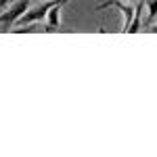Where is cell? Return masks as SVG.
I'll list each match as a JSON object with an SVG mask.
<instances>
[{"mask_svg": "<svg viewBox=\"0 0 157 157\" xmlns=\"http://www.w3.org/2000/svg\"><path fill=\"white\" fill-rule=\"evenodd\" d=\"M9 2H11V0H0V13H2V9H4V6H6Z\"/></svg>", "mask_w": 157, "mask_h": 157, "instance_id": "277c9868", "label": "cell"}, {"mask_svg": "<svg viewBox=\"0 0 157 157\" xmlns=\"http://www.w3.org/2000/svg\"><path fill=\"white\" fill-rule=\"evenodd\" d=\"M145 4H147V11H149V19H147V23H151V21L157 17V0H145Z\"/></svg>", "mask_w": 157, "mask_h": 157, "instance_id": "3957f363", "label": "cell"}, {"mask_svg": "<svg viewBox=\"0 0 157 157\" xmlns=\"http://www.w3.org/2000/svg\"><path fill=\"white\" fill-rule=\"evenodd\" d=\"M128 2H138V0H128Z\"/></svg>", "mask_w": 157, "mask_h": 157, "instance_id": "8992f818", "label": "cell"}, {"mask_svg": "<svg viewBox=\"0 0 157 157\" xmlns=\"http://www.w3.org/2000/svg\"><path fill=\"white\" fill-rule=\"evenodd\" d=\"M109 6H115V9H120L121 15H124V32L130 27V23H132V17H134V9L130 6V4H126V2H121V0H107V2H101L97 9L101 11V9H109Z\"/></svg>", "mask_w": 157, "mask_h": 157, "instance_id": "7a4b0ae2", "label": "cell"}, {"mask_svg": "<svg viewBox=\"0 0 157 157\" xmlns=\"http://www.w3.org/2000/svg\"><path fill=\"white\" fill-rule=\"evenodd\" d=\"M29 2L32 0H17L13 6H9V11L6 13H0V23L4 25V27H11L15 25L21 17H23L25 13H27V6H29Z\"/></svg>", "mask_w": 157, "mask_h": 157, "instance_id": "6da1fadb", "label": "cell"}, {"mask_svg": "<svg viewBox=\"0 0 157 157\" xmlns=\"http://www.w3.org/2000/svg\"><path fill=\"white\" fill-rule=\"evenodd\" d=\"M151 32H155V34H157V27H153V29H151Z\"/></svg>", "mask_w": 157, "mask_h": 157, "instance_id": "5b68a950", "label": "cell"}]
</instances>
